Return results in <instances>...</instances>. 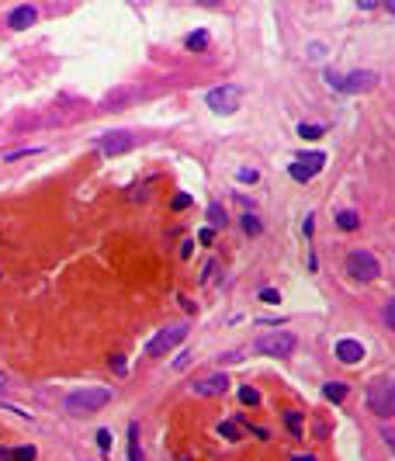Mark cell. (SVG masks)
I'll use <instances>...</instances> for the list:
<instances>
[{
  "label": "cell",
  "mask_w": 395,
  "mask_h": 461,
  "mask_svg": "<svg viewBox=\"0 0 395 461\" xmlns=\"http://www.w3.org/2000/svg\"><path fill=\"white\" fill-rule=\"evenodd\" d=\"M295 461H316V458H312V454H298Z\"/></svg>",
  "instance_id": "obj_33"
},
{
  "label": "cell",
  "mask_w": 395,
  "mask_h": 461,
  "mask_svg": "<svg viewBox=\"0 0 395 461\" xmlns=\"http://www.w3.org/2000/svg\"><path fill=\"white\" fill-rule=\"evenodd\" d=\"M336 357H340L344 365L364 361V347H361V340H340V343H336Z\"/></svg>",
  "instance_id": "obj_9"
},
{
  "label": "cell",
  "mask_w": 395,
  "mask_h": 461,
  "mask_svg": "<svg viewBox=\"0 0 395 461\" xmlns=\"http://www.w3.org/2000/svg\"><path fill=\"white\" fill-rule=\"evenodd\" d=\"M260 229H264V226H260L257 215H243V233H246V236H260Z\"/></svg>",
  "instance_id": "obj_19"
},
{
  "label": "cell",
  "mask_w": 395,
  "mask_h": 461,
  "mask_svg": "<svg viewBox=\"0 0 395 461\" xmlns=\"http://www.w3.org/2000/svg\"><path fill=\"white\" fill-rule=\"evenodd\" d=\"M4 385H8V375H4V371H0V388H4Z\"/></svg>",
  "instance_id": "obj_34"
},
{
  "label": "cell",
  "mask_w": 395,
  "mask_h": 461,
  "mask_svg": "<svg viewBox=\"0 0 395 461\" xmlns=\"http://www.w3.org/2000/svg\"><path fill=\"white\" fill-rule=\"evenodd\" d=\"M208 108L215 111V115H236L240 111V101H243V90L236 87V83H225V87H215V90H208Z\"/></svg>",
  "instance_id": "obj_4"
},
{
  "label": "cell",
  "mask_w": 395,
  "mask_h": 461,
  "mask_svg": "<svg viewBox=\"0 0 395 461\" xmlns=\"http://www.w3.org/2000/svg\"><path fill=\"white\" fill-rule=\"evenodd\" d=\"M240 399H243V402H246V406H257V402H260V392H257V388H250V385H246V388H240Z\"/></svg>",
  "instance_id": "obj_22"
},
{
  "label": "cell",
  "mask_w": 395,
  "mask_h": 461,
  "mask_svg": "<svg viewBox=\"0 0 395 461\" xmlns=\"http://www.w3.org/2000/svg\"><path fill=\"white\" fill-rule=\"evenodd\" d=\"M322 395H326L329 402H344V399H347V385H344V382H329V385L322 388Z\"/></svg>",
  "instance_id": "obj_15"
},
{
  "label": "cell",
  "mask_w": 395,
  "mask_h": 461,
  "mask_svg": "<svg viewBox=\"0 0 395 461\" xmlns=\"http://www.w3.org/2000/svg\"><path fill=\"white\" fill-rule=\"evenodd\" d=\"M385 323H388V326L395 330V298H392V302L385 305Z\"/></svg>",
  "instance_id": "obj_28"
},
{
  "label": "cell",
  "mask_w": 395,
  "mask_h": 461,
  "mask_svg": "<svg viewBox=\"0 0 395 461\" xmlns=\"http://www.w3.org/2000/svg\"><path fill=\"white\" fill-rule=\"evenodd\" d=\"M188 205H191V194H174L170 209H174V212H181V209H188Z\"/></svg>",
  "instance_id": "obj_23"
},
{
  "label": "cell",
  "mask_w": 395,
  "mask_h": 461,
  "mask_svg": "<svg viewBox=\"0 0 395 461\" xmlns=\"http://www.w3.org/2000/svg\"><path fill=\"white\" fill-rule=\"evenodd\" d=\"M225 388H229V378H225V375H212V378L191 385V392H198V395H222Z\"/></svg>",
  "instance_id": "obj_11"
},
{
  "label": "cell",
  "mask_w": 395,
  "mask_h": 461,
  "mask_svg": "<svg viewBox=\"0 0 395 461\" xmlns=\"http://www.w3.org/2000/svg\"><path fill=\"white\" fill-rule=\"evenodd\" d=\"M236 177H240V181H250V184H253V181H257V170H240Z\"/></svg>",
  "instance_id": "obj_30"
},
{
  "label": "cell",
  "mask_w": 395,
  "mask_h": 461,
  "mask_svg": "<svg viewBox=\"0 0 395 461\" xmlns=\"http://www.w3.org/2000/svg\"><path fill=\"white\" fill-rule=\"evenodd\" d=\"M381 437H385V440H388V444L395 447V434H392V430H381Z\"/></svg>",
  "instance_id": "obj_32"
},
{
  "label": "cell",
  "mask_w": 395,
  "mask_h": 461,
  "mask_svg": "<svg viewBox=\"0 0 395 461\" xmlns=\"http://www.w3.org/2000/svg\"><path fill=\"white\" fill-rule=\"evenodd\" d=\"M257 350H260L264 357H292V350H295V337H292V333H285V330L264 333V337L257 340Z\"/></svg>",
  "instance_id": "obj_5"
},
{
  "label": "cell",
  "mask_w": 395,
  "mask_h": 461,
  "mask_svg": "<svg viewBox=\"0 0 395 461\" xmlns=\"http://www.w3.org/2000/svg\"><path fill=\"white\" fill-rule=\"evenodd\" d=\"M97 447L107 454L111 451V430H97Z\"/></svg>",
  "instance_id": "obj_24"
},
{
  "label": "cell",
  "mask_w": 395,
  "mask_h": 461,
  "mask_svg": "<svg viewBox=\"0 0 395 461\" xmlns=\"http://www.w3.org/2000/svg\"><path fill=\"white\" fill-rule=\"evenodd\" d=\"M107 402H111V388H104V385H87V388L66 395V413H73V417H90V413H97V409H104Z\"/></svg>",
  "instance_id": "obj_1"
},
{
  "label": "cell",
  "mask_w": 395,
  "mask_h": 461,
  "mask_svg": "<svg viewBox=\"0 0 395 461\" xmlns=\"http://www.w3.org/2000/svg\"><path fill=\"white\" fill-rule=\"evenodd\" d=\"M188 49H191V53H205V49H208V31H191L188 35Z\"/></svg>",
  "instance_id": "obj_16"
},
{
  "label": "cell",
  "mask_w": 395,
  "mask_h": 461,
  "mask_svg": "<svg viewBox=\"0 0 395 461\" xmlns=\"http://www.w3.org/2000/svg\"><path fill=\"white\" fill-rule=\"evenodd\" d=\"M198 239H201V243H205V246H208V243H212V239H215V233H212V229H201V233H198Z\"/></svg>",
  "instance_id": "obj_31"
},
{
  "label": "cell",
  "mask_w": 395,
  "mask_h": 461,
  "mask_svg": "<svg viewBox=\"0 0 395 461\" xmlns=\"http://www.w3.org/2000/svg\"><path fill=\"white\" fill-rule=\"evenodd\" d=\"M260 302H267V305H277V302H281V295H277L274 288H264V291H260Z\"/></svg>",
  "instance_id": "obj_27"
},
{
  "label": "cell",
  "mask_w": 395,
  "mask_h": 461,
  "mask_svg": "<svg viewBox=\"0 0 395 461\" xmlns=\"http://www.w3.org/2000/svg\"><path fill=\"white\" fill-rule=\"evenodd\" d=\"M347 274L357 278V281H374L381 274V267H378V261L371 257L368 250H351L347 253Z\"/></svg>",
  "instance_id": "obj_6"
},
{
  "label": "cell",
  "mask_w": 395,
  "mask_h": 461,
  "mask_svg": "<svg viewBox=\"0 0 395 461\" xmlns=\"http://www.w3.org/2000/svg\"><path fill=\"white\" fill-rule=\"evenodd\" d=\"M35 18H38V11H35L31 4H21V8H14V11L8 14V25H11L14 31H25L28 25H35Z\"/></svg>",
  "instance_id": "obj_10"
},
{
  "label": "cell",
  "mask_w": 395,
  "mask_h": 461,
  "mask_svg": "<svg viewBox=\"0 0 395 461\" xmlns=\"http://www.w3.org/2000/svg\"><path fill=\"white\" fill-rule=\"evenodd\" d=\"M368 406L374 417L392 420L395 417V378H374L368 385Z\"/></svg>",
  "instance_id": "obj_2"
},
{
  "label": "cell",
  "mask_w": 395,
  "mask_h": 461,
  "mask_svg": "<svg viewBox=\"0 0 395 461\" xmlns=\"http://www.w3.org/2000/svg\"><path fill=\"white\" fill-rule=\"evenodd\" d=\"M191 357H194L191 350H181V357H177V361H174V371H184V368L191 365Z\"/></svg>",
  "instance_id": "obj_25"
},
{
  "label": "cell",
  "mask_w": 395,
  "mask_h": 461,
  "mask_svg": "<svg viewBox=\"0 0 395 461\" xmlns=\"http://www.w3.org/2000/svg\"><path fill=\"white\" fill-rule=\"evenodd\" d=\"M326 80H329V87L344 90V94H364V90H371L378 83V73L374 70H354V73H333V70H326Z\"/></svg>",
  "instance_id": "obj_3"
},
{
  "label": "cell",
  "mask_w": 395,
  "mask_h": 461,
  "mask_svg": "<svg viewBox=\"0 0 395 461\" xmlns=\"http://www.w3.org/2000/svg\"><path fill=\"white\" fill-rule=\"evenodd\" d=\"M129 440H132V444H129V461H142V451H139V427H136V423L129 427Z\"/></svg>",
  "instance_id": "obj_17"
},
{
  "label": "cell",
  "mask_w": 395,
  "mask_h": 461,
  "mask_svg": "<svg viewBox=\"0 0 395 461\" xmlns=\"http://www.w3.org/2000/svg\"><path fill=\"white\" fill-rule=\"evenodd\" d=\"M35 447L21 444V447H0V461H35Z\"/></svg>",
  "instance_id": "obj_12"
},
{
  "label": "cell",
  "mask_w": 395,
  "mask_h": 461,
  "mask_svg": "<svg viewBox=\"0 0 395 461\" xmlns=\"http://www.w3.org/2000/svg\"><path fill=\"white\" fill-rule=\"evenodd\" d=\"M388 14H395V4H388Z\"/></svg>",
  "instance_id": "obj_35"
},
{
  "label": "cell",
  "mask_w": 395,
  "mask_h": 461,
  "mask_svg": "<svg viewBox=\"0 0 395 461\" xmlns=\"http://www.w3.org/2000/svg\"><path fill=\"white\" fill-rule=\"evenodd\" d=\"M184 337H188V326H166V330H160L146 343V357H163L166 350H174L177 343H184Z\"/></svg>",
  "instance_id": "obj_7"
},
{
  "label": "cell",
  "mask_w": 395,
  "mask_h": 461,
  "mask_svg": "<svg viewBox=\"0 0 395 461\" xmlns=\"http://www.w3.org/2000/svg\"><path fill=\"white\" fill-rule=\"evenodd\" d=\"M132 146H136L132 132H107V135H101V153H104V157H122V153H129Z\"/></svg>",
  "instance_id": "obj_8"
},
{
  "label": "cell",
  "mask_w": 395,
  "mask_h": 461,
  "mask_svg": "<svg viewBox=\"0 0 395 461\" xmlns=\"http://www.w3.org/2000/svg\"><path fill=\"white\" fill-rule=\"evenodd\" d=\"M208 222H212V226H225V212H222V205H208Z\"/></svg>",
  "instance_id": "obj_20"
},
{
  "label": "cell",
  "mask_w": 395,
  "mask_h": 461,
  "mask_svg": "<svg viewBox=\"0 0 395 461\" xmlns=\"http://www.w3.org/2000/svg\"><path fill=\"white\" fill-rule=\"evenodd\" d=\"M322 163H326L322 153H309V157H302V160H298V167H302L309 177H312V174H319V170H322Z\"/></svg>",
  "instance_id": "obj_13"
},
{
  "label": "cell",
  "mask_w": 395,
  "mask_h": 461,
  "mask_svg": "<svg viewBox=\"0 0 395 461\" xmlns=\"http://www.w3.org/2000/svg\"><path fill=\"white\" fill-rule=\"evenodd\" d=\"M336 226L347 229V233H354V229L361 226V215H357V212H351V209H344L340 215H336Z\"/></svg>",
  "instance_id": "obj_14"
},
{
  "label": "cell",
  "mask_w": 395,
  "mask_h": 461,
  "mask_svg": "<svg viewBox=\"0 0 395 461\" xmlns=\"http://www.w3.org/2000/svg\"><path fill=\"white\" fill-rule=\"evenodd\" d=\"M218 434H222V437H229V440H236V437H240V427H236V423H222V427H218Z\"/></svg>",
  "instance_id": "obj_26"
},
{
  "label": "cell",
  "mask_w": 395,
  "mask_h": 461,
  "mask_svg": "<svg viewBox=\"0 0 395 461\" xmlns=\"http://www.w3.org/2000/svg\"><path fill=\"white\" fill-rule=\"evenodd\" d=\"M285 423H288V430H292L295 437H302V417H298V413H285Z\"/></svg>",
  "instance_id": "obj_21"
},
{
  "label": "cell",
  "mask_w": 395,
  "mask_h": 461,
  "mask_svg": "<svg viewBox=\"0 0 395 461\" xmlns=\"http://www.w3.org/2000/svg\"><path fill=\"white\" fill-rule=\"evenodd\" d=\"M298 135L309 139V142H316V139H322V125H305V122H302V125H298Z\"/></svg>",
  "instance_id": "obj_18"
},
{
  "label": "cell",
  "mask_w": 395,
  "mask_h": 461,
  "mask_svg": "<svg viewBox=\"0 0 395 461\" xmlns=\"http://www.w3.org/2000/svg\"><path fill=\"white\" fill-rule=\"evenodd\" d=\"M292 177H295V181H309V174H305V170H302V167H298V163H295V167H292Z\"/></svg>",
  "instance_id": "obj_29"
}]
</instances>
